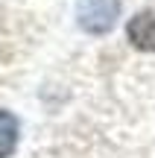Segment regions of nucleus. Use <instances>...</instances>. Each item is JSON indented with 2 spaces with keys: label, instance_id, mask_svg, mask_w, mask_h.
I'll list each match as a JSON object with an SVG mask.
<instances>
[{
  "label": "nucleus",
  "instance_id": "obj_1",
  "mask_svg": "<svg viewBox=\"0 0 155 158\" xmlns=\"http://www.w3.org/2000/svg\"><path fill=\"white\" fill-rule=\"evenodd\" d=\"M117 15H120V0H82L76 9L79 27L94 35L108 32L117 23Z\"/></svg>",
  "mask_w": 155,
  "mask_h": 158
},
{
  "label": "nucleus",
  "instance_id": "obj_2",
  "mask_svg": "<svg viewBox=\"0 0 155 158\" xmlns=\"http://www.w3.org/2000/svg\"><path fill=\"white\" fill-rule=\"evenodd\" d=\"M126 35L132 41V47H138L144 53H155V6L138 12L126 23Z\"/></svg>",
  "mask_w": 155,
  "mask_h": 158
},
{
  "label": "nucleus",
  "instance_id": "obj_3",
  "mask_svg": "<svg viewBox=\"0 0 155 158\" xmlns=\"http://www.w3.org/2000/svg\"><path fill=\"white\" fill-rule=\"evenodd\" d=\"M18 138H21V123L12 111L0 108V158H9L18 147Z\"/></svg>",
  "mask_w": 155,
  "mask_h": 158
}]
</instances>
